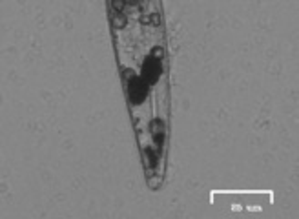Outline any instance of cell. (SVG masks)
Listing matches in <instances>:
<instances>
[{
    "mask_svg": "<svg viewBox=\"0 0 299 219\" xmlns=\"http://www.w3.org/2000/svg\"><path fill=\"white\" fill-rule=\"evenodd\" d=\"M126 86H128V93H130V99L135 102V104H139V102L146 97V88L144 84L137 79V77H133L131 80H128L126 82Z\"/></svg>",
    "mask_w": 299,
    "mask_h": 219,
    "instance_id": "6da1fadb",
    "label": "cell"
},
{
    "mask_svg": "<svg viewBox=\"0 0 299 219\" xmlns=\"http://www.w3.org/2000/svg\"><path fill=\"white\" fill-rule=\"evenodd\" d=\"M144 77L148 82H155L159 77V64L153 59H148L144 62Z\"/></svg>",
    "mask_w": 299,
    "mask_h": 219,
    "instance_id": "7a4b0ae2",
    "label": "cell"
},
{
    "mask_svg": "<svg viewBox=\"0 0 299 219\" xmlns=\"http://www.w3.org/2000/svg\"><path fill=\"white\" fill-rule=\"evenodd\" d=\"M152 135L155 139V144L161 146L162 144V135H164V124L161 121H153L152 122Z\"/></svg>",
    "mask_w": 299,
    "mask_h": 219,
    "instance_id": "3957f363",
    "label": "cell"
},
{
    "mask_svg": "<svg viewBox=\"0 0 299 219\" xmlns=\"http://www.w3.org/2000/svg\"><path fill=\"white\" fill-rule=\"evenodd\" d=\"M144 163H146V168H153L155 166V155L150 152L148 148H144Z\"/></svg>",
    "mask_w": 299,
    "mask_h": 219,
    "instance_id": "277c9868",
    "label": "cell"
},
{
    "mask_svg": "<svg viewBox=\"0 0 299 219\" xmlns=\"http://www.w3.org/2000/svg\"><path fill=\"white\" fill-rule=\"evenodd\" d=\"M148 186L152 190H157L161 186V177H150V179H148Z\"/></svg>",
    "mask_w": 299,
    "mask_h": 219,
    "instance_id": "5b68a950",
    "label": "cell"
},
{
    "mask_svg": "<svg viewBox=\"0 0 299 219\" xmlns=\"http://www.w3.org/2000/svg\"><path fill=\"white\" fill-rule=\"evenodd\" d=\"M124 24H126V18L122 17V15H115L113 17V26L117 27V29H119V27H122Z\"/></svg>",
    "mask_w": 299,
    "mask_h": 219,
    "instance_id": "8992f818",
    "label": "cell"
},
{
    "mask_svg": "<svg viewBox=\"0 0 299 219\" xmlns=\"http://www.w3.org/2000/svg\"><path fill=\"white\" fill-rule=\"evenodd\" d=\"M111 6L115 11H122L124 9V0H111Z\"/></svg>",
    "mask_w": 299,
    "mask_h": 219,
    "instance_id": "52a82bcc",
    "label": "cell"
},
{
    "mask_svg": "<svg viewBox=\"0 0 299 219\" xmlns=\"http://www.w3.org/2000/svg\"><path fill=\"white\" fill-rule=\"evenodd\" d=\"M162 55H164V50H162V47H155L153 50V59H161Z\"/></svg>",
    "mask_w": 299,
    "mask_h": 219,
    "instance_id": "ba28073f",
    "label": "cell"
},
{
    "mask_svg": "<svg viewBox=\"0 0 299 219\" xmlns=\"http://www.w3.org/2000/svg\"><path fill=\"white\" fill-rule=\"evenodd\" d=\"M133 77H135V73H133L131 70H124V79H126V82H128V80H131Z\"/></svg>",
    "mask_w": 299,
    "mask_h": 219,
    "instance_id": "9c48e42d",
    "label": "cell"
},
{
    "mask_svg": "<svg viewBox=\"0 0 299 219\" xmlns=\"http://www.w3.org/2000/svg\"><path fill=\"white\" fill-rule=\"evenodd\" d=\"M150 20H152V18H150L148 15H144V17H142V22H144V24H150Z\"/></svg>",
    "mask_w": 299,
    "mask_h": 219,
    "instance_id": "30bf717a",
    "label": "cell"
},
{
    "mask_svg": "<svg viewBox=\"0 0 299 219\" xmlns=\"http://www.w3.org/2000/svg\"><path fill=\"white\" fill-rule=\"evenodd\" d=\"M152 20H153V24H159V15H153Z\"/></svg>",
    "mask_w": 299,
    "mask_h": 219,
    "instance_id": "8fae6325",
    "label": "cell"
}]
</instances>
